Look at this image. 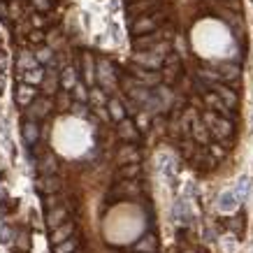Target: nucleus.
<instances>
[{"instance_id": "nucleus-1", "label": "nucleus", "mask_w": 253, "mask_h": 253, "mask_svg": "<svg viewBox=\"0 0 253 253\" xmlns=\"http://www.w3.org/2000/svg\"><path fill=\"white\" fill-rule=\"evenodd\" d=\"M130 77H135L139 84L146 86V88H156V86H161V82H163V75H161V72L139 68V65H135V63L130 65Z\"/></svg>"}, {"instance_id": "nucleus-2", "label": "nucleus", "mask_w": 253, "mask_h": 253, "mask_svg": "<svg viewBox=\"0 0 253 253\" xmlns=\"http://www.w3.org/2000/svg\"><path fill=\"white\" fill-rule=\"evenodd\" d=\"M163 21V14L161 12H158V14H146V16H139V19H135V21H132V35H135V38H137V35H146V33H154V31H158V28H156V26H158V23Z\"/></svg>"}, {"instance_id": "nucleus-3", "label": "nucleus", "mask_w": 253, "mask_h": 253, "mask_svg": "<svg viewBox=\"0 0 253 253\" xmlns=\"http://www.w3.org/2000/svg\"><path fill=\"white\" fill-rule=\"evenodd\" d=\"M168 35V31H154V33H146V35H137L132 38V46L135 51H151L158 42H163Z\"/></svg>"}, {"instance_id": "nucleus-4", "label": "nucleus", "mask_w": 253, "mask_h": 253, "mask_svg": "<svg viewBox=\"0 0 253 253\" xmlns=\"http://www.w3.org/2000/svg\"><path fill=\"white\" fill-rule=\"evenodd\" d=\"M132 63H135V65H139V68L161 72L163 65H165V58H161V56L154 54V51H135V56H132Z\"/></svg>"}, {"instance_id": "nucleus-5", "label": "nucleus", "mask_w": 253, "mask_h": 253, "mask_svg": "<svg viewBox=\"0 0 253 253\" xmlns=\"http://www.w3.org/2000/svg\"><path fill=\"white\" fill-rule=\"evenodd\" d=\"M95 82L102 84V91H114L116 86V77H114V68L109 65L107 61H100L98 63V70H95Z\"/></svg>"}, {"instance_id": "nucleus-6", "label": "nucleus", "mask_w": 253, "mask_h": 253, "mask_svg": "<svg viewBox=\"0 0 253 253\" xmlns=\"http://www.w3.org/2000/svg\"><path fill=\"white\" fill-rule=\"evenodd\" d=\"M239 202H242V198L235 193V188H228V191H223L221 195H218L216 207H218V211H223V214H232V211L239 207Z\"/></svg>"}, {"instance_id": "nucleus-7", "label": "nucleus", "mask_w": 253, "mask_h": 253, "mask_svg": "<svg viewBox=\"0 0 253 253\" xmlns=\"http://www.w3.org/2000/svg\"><path fill=\"white\" fill-rule=\"evenodd\" d=\"M42 91L46 93V95H54L56 91H58V86H61V72L54 68V65H49V68L44 70V79H42Z\"/></svg>"}, {"instance_id": "nucleus-8", "label": "nucleus", "mask_w": 253, "mask_h": 253, "mask_svg": "<svg viewBox=\"0 0 253 253\" xmlns=\"http://www.w3.org/2000/svg\"><path fill=\"white\" fill-rule=\"evenodd\" d=\"M209 132H211L218 142H223V146H228V144H230L228 139H230V135L235 132V123H232L230 119H221L214 128H209Z\"/></svg>"}, {"instance_id": "nucleus-9", "label": "nucleus", "mask_w": 253, "mask_h": 253, "mask_svg": "<svg viewBox=\"0 0 253 253\" xmlns=\"http://www.w3.org/2000/svg\"><path fill=\"white\" fill-rule=\"evenodd\" d=\"M158 2H161V0H132L130 5H128V16H130L132 21L139 19V16H146V12H149V9H156Z\"/></svg>"}, {"instance_id": "nucleus-10", "label": "nucleus", "mask_w": 253, "mask_h": 253, "mask_svg": "<svg viewBox=\"0 0 253 253\" xmlns=\"http://www.w3.org/2000/svg\"><path fill=\"white\" fill-rule=\"evenodd\" d=\"M49 109H51V100H49V98L33 100L31 107H26V114L31 116L28 121H35V119H42V116H46V114H49Z\"/></svg>"}, {"instance_id": "nucleus-11", "label": "nucleus", "mask_w": 253, "mask_h": 253, "mask_svg": "<svg viewBox=\"0 0 253 253\" xmlns=\"http://www.w3.org/2000/svg\"><path fill=\"white\" fill-rule=\"evenodd\" d=\"M174 218H176V223H181V225H188V223L193 221V209L184 198H179L174 202Z\"/></svg>"}, {"instance_id": "nucleus-12", "label": "nucleus", "mask_w": 253, "mask_h": 253, "mask_svg": "<svg viewBox=\"0 0 253 253\" xmlns=\"http://www.w3.org/2000/svg\"><path fill=\"white\" fill-rule=\"evenodd\" d=\"M214 91L218 93V98H221L230 109H237L239 95L235 93V88H230V86H223V84H214Z\"/></svg>"}, {"instance_id": "nucleus-13", "label": "nucleus", "mask_w": 253, "mask_h": 253, "mask_svg": "<svg viewBox=\"0 0 253 253\" xmlns=\"http://www.w3.org/2000/svg\"><path fill=\"white\" fill-rule=\"evenodd\" d=\"M218 75H221V79H225V82H239L242 68H239L237 63H221V65H218Z\"/></svg>"}, {"instance_id": "nucleus-14", "label": "nucleus", "mask_w": 253, "mask_h": 253, "mask_svg": "<svg viewBox=\"0 0 253 253\" xmlns=\"http://www.w3.org/2000/svg\"><path fill=\"white\" fill-rule=\"evenodd\" d=\"M82 65H84L86 84L93 86V84H95V70H98V63L93 61V56L88 54V51H84V56H82Z\"/></svg>"}, {"instance_id": "nucleus-15", "label": "nucleus", "mask_w": 253, "mask_h": 253, "mask_svg": "<svg viewBox=\"0 0 253 253\" xmlns=\"http://www.w3.org/2000/svg\"><path fill=\"white\" fill-rule=\"evenodd\" d=\"M21 135H23V142L26 144H38V139H40V128H38V123L35 121H23L21 126Z\"/></svg>"}, {"instance_id": "nucleus-16", "label": "nucleus", "mask_w": 253, "mask_h": 253, "mask_svg": "<svg viewBox=\"0 0 253 253\" xmlns=\"http://www.w3.org/2000/svg\"><path fill=\"white\" fill-rule=\"evenodd\" d=\"M35 100V88L31 84H21L16 88V102L21 107H31V102Z\"/></svg>"}, {"instance_id": "nucleus-17", "label": "nucleus", "mask_w": 253, "mask_h": 253, "mask_svg": "<svg viewBox=\"0 0 253 253\" xmlns=\"http://www.w3.org/2000/svg\"><path fill=\"white\" fill-rule=\"evenodd\" d=\"M198 77L202 79V84L214 86V84H218L221 75H218V68H211V65H202V68L198 70Z\"/></svg>"}, {"instance_id": "nucleus-18", "label": "nucleus", "mask_w": 253, "mask_h": 253, "mask_svg": "<svg viewBox=\"0 0 253 253\" xmlns=\"http://www.w3.org/2000/svg\"><path fill=\"white\" fill-rule=\"evenodd\" d=\"M72 232H75V225H72V223H63V225H58V228L54 230V235H51V244L58 246V244H63V242H68Z\"/></svg>"}, {"instance_id": "nucleus-19", "label": "nucleus", "mask_w": 253, "mask_h": 253, "mask_svg": "<svg viewBox=\"0 0 253 253\" xmlns=\"http://www.w3.org/2000/svg\"><path fill=\"white\" fill-rule=\"evenodd\" d=\"M65 216H68V209H65V207H54V209H49V216H46V223H49V228H51V230H56L58 225H63Z\"/></svg>"}, {"instance_id": "nucleus-20", "label": "nucleus", "mask_w": 253, "mask_h": 253, "mask_svg": "<svg viewBox=\"0 0 253 253\" xmlns=\"http://www.w3.org/2000/svg\"><path fill=\"white\" fill-rule=\"evenodd\" d=\"M16 68L21 70V72H31V70L40 68V63L35 61V54H31V51H21L19 61H16Z\"/></svg>"}, {"instance_id": "nucleus-21", "label": "nucleus", "mask_w": 253, "mask_h": 253, "mask_svg": "<svg viewBox=\"0 0 253 253\" xmlns=\"http://www.w3.org/2000/svg\"><path fill=\"white\" fill-rule=\"evenodd\" d=\"M119 135H121L126 142H135L137 139V128H135V123L128 121V119H123L119 123Z\"/></svg>"}, {"instance_id": "nucleus-22", "label": "nucleus", "mask_w": 253, "mask_h": 253, "mask_svg": "<svg viewBox=\"0 0 253 253\" xmlns=\"http://www.w3.org/2000/svg\"><path fill=\"white\" fill-rule=\"evenodd\" d=\"M119 163H137L139 161V151L135 149L132 144H126V146H121L119 149Z\"/></svg>"}, {"instance_id": "nucleus-23", "label": "nucleus", "mask_w": 253, "mask_h": 253, "mask_svg": "<svg viewBox=\"0 0 253 253\" xmlns=\"http://www.w3.org/2000/svg\"><path fill=\"white\" fill-rule=\"evenodd\" d=\"M193 137L198 139L200 144H209V128L202 123V119L193 121Z\"/></svg>"}, {"instance_id": "nucleus-24", "label": "nucleus", "mask_w": 253, "mask_h": 253, "mask_svg": "<svg viewBox=\"0 0 253 253\" xmlns=\"http://www.w3.org/2000/svg\"><path fill=\"white\" fill-rule=\"evenodd\" d=\"M77 72H75V68H65L61 72V86L65 88V91H75V86H77Z\"/></svg>"}, {"instance_id": "nucleus-25", "label": "nucleus", "mask_w": 253, "mask_h": 253, "mask_svg": "<svg viewBox=\"0 0 253 253\" xmlns=\"http://www.w3.org/2000/svg\"><path fill=\"white\" fill-rule=\"evenodd\" d=\"M38 186H40V191H44V193H56L58 186H61V181H58L54 174H44L38 179Z\"/></svg>"}, {"instance_id": "nucleus-26", "label": "nucleus", "mask_w": 253, "mask_h": 253, "mask_svg": "<svg viewBox=\"0 0 253 253\" xmlns=\"http://www.w3.org/2000/svg\"><path fill=\"white\" fill-rule=\"evenodd\" d=\"M107 112H109V116H112V121H116V123H121L123 119H126L123 102H119V100H109V102H107Z\"/></svg>"}, {"instance_id": "nucleus-27", "label": "nucleus", "mask_w": 253, "mask_h": 253, "mask_svg": "<svg viewBox=\"0 0 253 253\" xmlns=\"http://www.w3.org/2000/svg\"><path fill=\"white\" fill-rule=\"evenodd\" d=\"M156 251V237L154 235H146L135 244V253H154Z\"/></svg>"}, {"instance_id": "nucleus-28", "label": "nucleus", "mask_w": 253, "mask_h": 253, "mask_svg": "<svg viewBox=\"0 0 253 253\" xmlns=\"http://www.w3.org/2000/svg\"><path fill=\"white\" fill-rule=\"evenodd\" d=\"M161 75H163V82H165V84H172L174 79H179L181 68H179V63H176V65H163Z\"/></svg>"}, {"instance_id": "nucleus-29", "label": "nucleus", "mask_w": 253, "mask_h": 253, "mask_svg": "<svg viewBox=\"0 0 253 253\" xmlns=\"http://www.w3.org/2000/svg\"><path fill=\"white\" fill-rule=\"evenodd\" d=\"M40 169H42V174H54L56 169H58V161H56V156L46 154L42 161H40Z\"/></svg>"}, {"instance_id": "nucleus-30", "label": "nucleus", "mask_w": 253, "mask_h": 253, "mask_svg": "<svg viewBox=\"0 0 253 253\" xmlns=\"http://www.w3.org/2000/svg\"><path fill=\"white\" fill-rule=\"evenodd\" d=\"M42 79H44V68H42V65L31 70V72H26V84H31V86L42 84Z\"/></svg>"}, {"instance_id": "nucleus-31", "label": "nucleus", "mask_w": 253, "mask_h": 253, "mask_svg": "<svg viewBox=\"0 0 253 253\" xmlns=\"http://www.w3.org/2000/svg\"><path fill=\"white\" fill-rule=\"evenodd\" d=\"M151 51H154V54H158L161 58H168V56L172 54L174 49H172V42H169V40H163V42H158V44L151 49Z\"/></svg>"}, {"instance_id": "nucleus-32", "label": "nucleus", "mask_w": 253, "mask_h": 253, "mask_svg": "<svg viewBox=\"0 0 253 253\" xmlns=\"http://www.w3.org/2000/svg\"><path fill=\"white\" fill-rule=\"evenodd\" d=\"M249 186H251V179H249V176H239L237 184H235V193L244 200L246 195H249Z\"/></svg>"}, {"instance_id": "nucleus-33", "label": "nucleus", "mask_w": 253, "mask_h": 253, "mask_svg": "<svg viewBox=\"0 0 253 253\" xmlns=\"http://www.w3.org/2000/svg\"><path fill=\"white\" fill-rule=\"evenodd\" d=\"M77 246H79V242H77L75 237H72V239H68V242L58 244V246L54 249V251H56V253H75V251H77Z\"/></svg>"}, {"instance_id": "nucleus-34", "label": "nucleus", "mask_w": 253, "mask_h": 253, "mask_svg": "<svg viewBox=\"0 0 253 253\" xmlns=\"http://www.w3.org/2000/svg\"><path fill=\"white\" fill-rule=\"evenodd\" d=\"M218 121H221V116L216 114L214 109H209V112H205V114H202V123H205L207 128H214Z\"/></svg>"}, {"instance_id": "nucleus-35", "label": "nucleus", "mask_w": 253, "mask_h": 253, "mask_svg": "<svg viewBox=\"0 0 253 253\" xmlns=\"http://www.w3.org/2000/svg\"><path fill=\"white\" fill-rule=\"evenodd\" d=\"M51 49H46V46H42V49H38V51H35V61L40 63V65H42V63H49L51 61Z\"/></svg>"}, {"instance_id": "nucleus-36", "label": "nucleus", "mask_w": 253, "mask_h": 253, "mask_svg": "<svg viewBox=\"0 0 253 253\" xmlns=\"http://www.w3.org/2000/svg\"><path fill=\"white\" fill-rule=\"evenodd\" d=\"M91 100H93V107H102V105H105V91H102V88H93Z\"/></svg>"}, {"instance_id": "nucleus-37", "label": "nucleus", "mask_w": 253, "mask_h": 253, "mask_svg": "<svg viewBox=\"0 0 253 253\" xmlns=\"http://www.w3.org/2000/svg\"><path fill=\"white\" fill-rule=\"evenodd\" d=\"M225 154H228V151H225V146L209 144V156H211V158H216V161H218V158H225Z\"/></svg>"}, {"instance_id": "nucleus-38", "label": "nucleus", "mask_w": 253, "mask_h": 253, "mask_svg": "<svg viewBox=\"0 0 253 253\" xmlns=\"http://www.w3.org/2000/svg\"><path fill=\"white\" fill-rule=\"evenodd\" d=\"M75 95H77V102H84V105H86V100L91 98V93L86 91L84 84H77V86H75Z\"/></svg>"}, {"instance_id": "nucleus-39", "label": "nucleus", "mask_w": 253, "mask_h": 253, "mask_svg": "<svg viewBox=\"0 0 253 253\" xmlns=\"http://www.w3.org/2000/svg\"><path fill=\"white\" fill-rule=\"evenodd\" d=\"M12 239H14V230H12L9 225H2V228H0V242H2V244H9Z\"/></svg>"}, {"instance_id": "nucleus-40", "label": "nucleus", "mask_w": 253, "mask_h": 253, "mask_svg": "<svg viewBox=\"0 0 253 253\" xmlns=\"http://www.w3.org/2000/svg\"><path fill=\"white\" fill-rule=\"evenodd\" d=\"M135 126H137L139 130H149V112H139Z\"/></svg>"}, {"instance_id": "nucleus-41", "label": "nucleus", "mask_w": 253, "mask_h": 253, "mask_svg": "<svg viewBox=\"0 0 253 253\" xmlns=\"http://www.w3.org/2000/svg\"><path fill=\"white\" fill-rule=\"evenodd\" d=\"M9 12H12V16H14V19L23 16V2H21V0H12V5H9Z\"/></svg>"}, {"instance_id": "nucleus-42", "label": "nucleus", "mask_w": 253, "mask_h": 253, "mask_svg": "<svg viewBox=\"0 0 253 253\" xmlns=\"http://www.w3.org/2000/svg\"><path fill=\"white\" fill-rule=\"evenodd\" d=\"M137 172H139V165H137V163H132L130 168L121 169V176H126V179H132V176H137Z\"/></svg>"}, {"instance_id": "nucleus-43", "label": "nucleus", "mask_w": 253, "mask_h": 253, "mask_svg": "<svg viewBox=\"0 0 253 253\" xmlns=\"http://www.w3.org/2000/svg\"><path fill=\"white\" fill-rule=\"evenodd\" d=\"M31 2L35 5L38 12H49V7H51V0H31Z\"/></svg>"}, {"instance_id": "nucleus-44", "label": "nucleus", "mask_w": 253, "mask_h": 253, "mask_svg": "<svg viewBox=\"0 0 253 253\" xmlns=\"http://www.w3.org/2000/svg\"><path fill=\"white\" fill-rule=\"evenodd\" d=\"M16 244L21 246V251H26V249H28V232H21L19 239H16Z\"/></svg>"}, {"instance_id": "nucleus-45", "label": "nucleus", "mask_w": 253, "mask_h": 253, "mask_svg": "<svg viewBox=\"0 0 253 253\" xmlns=\"http://www.w3.org/2000/svg\"><path fill=\"white\" fill-rule=\"evenodd\" d=\"M44 40V33L42 31H31V42H35V44H40Z\"/></svg>"}, {"instance_id": "nucleus-46", "label": "nucleus", "mask_w": 253, "mask_h": 253, "mask_svg": "<svg viewBox=\"0 0 253 253\" xmlns=\"http://www.w3.org/2000/svg\"><path fill=\"white\" fill-rule=\"evenodd\" d=\"M70 105V95L68 93H61V95H58V107H68Z\"/></svg>"}, {"instance_id": "nucleus-47", "label": "nucleus", "mask_w": 253, "mask_h": 253, "mask_svg": "<svg viewBox=\"0 0 253 253\" xmlns=\"http://www.w3.org/2000/svg\"><path fill=\"white\" fill-rule=\"evenodd\" d=\"M95 114H98L100 119H105V121H109V119H112V116H109V112L105 107H95Z\"/></svg>"}, {"instance_id": "nucleus-48", "label": "nucleus", "mask_w": 253, "mask_h": 253, "mask_svg": "<svg viewBox=\"0 0 253 253\" xmlns=\"http://www.w3.org/2000/svg\"><path fill=\"white\" fill-rule=\"evenodd\" d=\"M54 205H56V195H46L44 207H46V209H54Z\"/></svg>"}, {"instance_id": "nucleus-49", "label": "nucleus", "mask_w": 253, "mask_h": 253, "mask_svg": "<svg viewBox=\"0 0 253 253\" xmlns=\"http://www.w3.org/2000/svg\"><path fill=\"white\" fill-rule=\"evenodd\" d=\"M5 65H7V56H5V54H0V72L5 70Z\"/></svg>"}, {"instance_id": "nucleus-50", "label": "nucleus", "mask_w": 253, "mask_h": 253, "mask_svg": "<svg viewBox=\"0 0 253 253\" xmlns=\"http://www.w3.org/2000/svg\"><path fill=\"white\" fill-rule=\"evenodd\" d=\"M5 91V77H0V93Z\"/></svg>"}, {"instance_id": "nucleus-51", "label": "nucleus", "mask_w": 253, "mask_h": 253, "mask_svg": "<svg viewBox=\"0 0 253 253\" xmlns=\"http://www.w3.org/2000/svg\"><path fill=\"white\" fill-rule=\"evenodd\" d=\"M251 132H253V116H251Z\"/></svg>"}, {"instance_id": "nucleus-52", "label": "nucleus", "mask_w": 253, "mask_h": 253, "mask_svg": "<svg viewBox=\"0 0 253 253\" xmlns=\"http://www.w3.org/2000/svg\"><path fill=\"white\" fill-rule=\"evenodd\" d=\"M130 2H132V0H130Z\"/></svg>"}]
</instances>
